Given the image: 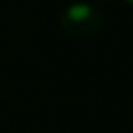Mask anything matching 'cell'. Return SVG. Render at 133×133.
I'll list each match as a JSON object with an SVG mask.
<instances>
[{"label": "cell", "mask_w": 133, "mask_h": 133, "mask_svg": "<svg viewBox=\"0 0 133 133\" xmlns=\"http://www.w3.org/2000/svg\"><path fill=\"white\" fill-rule=\"evenodd\" d=\"M104 12L90 2H72L61 12L59 24L66 35L75 39L92 37L104 28Z\"/></svg>", "instance_id": "6da1fadb"}, {"label": "cell", "mask_w": 133, "mask_h": 133, "mask_svg": "<svg viewBox=\"0 0 133 133\" xmlns=\"http://www.w3.org/2000/svg\"><path fill=\"white\" fill-rule=\"evenodd\" d=\"M127 2H129V4H131V6H133V0H127Z\"/></svg>", "instance_id": "7a4b0ae2"}]
</instances>
